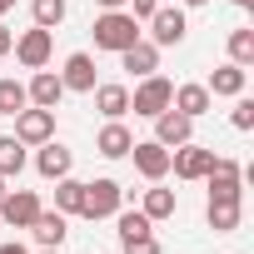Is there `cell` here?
<instances>
[{
  "label": "cell",
  "mask_w": 254,
  "mask_h": 254,
  "mask_svg": "<svg viewBox=\"0 0 254 254\" xmlns=\"http://www.w3.org/2000/svg\"><path fill=\"white\" fill-rule=\"evenodd\" d=\"M10 45H15V35H10L5 25H0V55H10Z\"/></svg>",
  "instance_id": "cell-32"
},
{
  "label": "cell",
  "mask_w": 254,
  "mask_h": 254,
  "mask_svg": "<svg viewBox=\"0 0 254 254\" xmlns=\"http://www.w3.org/2000/svg\"><path fill=\"white\" fill-rule=\"evenodd\" d=\"M90 35H95V50H115V55H120L125 45L140 40V20H135L130 10H105V15H95Z\"/></svg>",
  "instance_id": "cell-1"
},
{
  "label": "cell",
  "mask_w": 254,
  "mask_h": 254,
  "mask_svg": "<svg viewBox=\"0 0 254 254\" xmlns=\"http://www.w3.org/2000/svg\"><path fill=\"white\" fill-rule=\"evenodd\" d=\"M25 95H30V105L55 110V105H60V95H65V85H60V75H55V70H35V75H30V85H25Z\"/></svg>",
  "instance_id": "cell-13"
},
{
  "label": "cell",
  "mask_w": 254,
  "mask_h": 254,
  "mask_svg": "<svg viewBox=\"0 0 254 254\" xmlns=\"http://www.w3.org/2000/svg\"><path fill=\"white\" fill-rule=\"evenodd\" d=\"M70 165H75V155H70L65 145H55V140H45V145H40V155H35V170H40L45 180H65V175H70Z\"/></svg>",
  "instance_id": "cell-15"
},
{
  "label": "cell",
  "mask_w": 254,
  "mask_h": 254,
  "mask_svg": "<svg viewBox=\"0 0 254 254\" xmlns=\"http://www.w3.org/2000/svg\"><path fill=\"white\" fill-rule=\"evenodd\" d=\"M130 145H135V135H130V130H125V125H120V120H110V125H105V130L95 135V150H100L105 160H125V155H130Z\"/></svg>",
  "instance_id": "cell-16"
},
{
  "label": "cell",
  "mask_w": 254,
  "mask_h": 254,
  "mask_svg": "<svg viewBox=\"0 0 254 254\" xmlns=\"http://www.w3.org/2000/svg\"><path fill=\"white\" fill-rule=\"evenodd\" d=\"M40 209H45V204H40L35 190H5V194H0V219H5L10 229H30Z\"/></svg>",
  "instance_id": "cell-3"
},
{
  "label": "cell",
  "mask_w": 254,
  "mask_h": 254,
  "mask_svg": "<svg viewBox=\"0 0 254 254\" xmlns=\"http://www.w3.org/2000/svg\"><path fill=\"white\" fill-rule=\"evenodd\" d=\"M209 199H239V180H244V170L234 165V160H224V155H214V165H209Z\"/></svg>",
  "instance_id": "cell-10"
},
{
  "label": "cell",
  "mask_w": 254,
  "mask_h": 254,
  "mask_svg": "<svg viewBox=\"0 0 254 254\" xmlns=\"http://www.w3.org/2000/svg\"><path fill=\"white\" fill-rule=\"evenodd\" d=\"M204 214H209V229L214 234H229V229H239V214L244 209H239V199H209Z\"/></svg>",
  "instance_id": "cell-21"
},
{
  "label": "cell",
  "mask_w": 254,
  "mask_h": 254,
  "mask_svg": "<svg viewBox=\"0 0 254 254\" xmlns=\"http://www.w3.org/2000/svg\"><path fill=\"white\" fill-rule=\"evenodd\" d=\"M0 194H5V175H0Z\"/></svg>",
  "instance_id": "cell-38"
},
{
  "label": "cell",
  "mask_w": 254,
  "mask_h": 254,
  "mask_svg": "<svg viewBox=\"0 0 254 254\" xmlns=\"http://www.w3.org/2000/svg\"><path fill=\"white\" fill-rule=\"evenodd\" d=\"M209 165H214V150H204V145H194V140H185V145L170 150V170H175V180H204Z\"/></svg>",
  "instance_id": "cell-4"
},
{
  "label": "cell",
  "mask_w": 254,
  "mask_h": 254,
  "mask_svg": "<svg viewBox=\"0 0 254 254\" xmlns=\"http://www.w3.org/2000/svg\"><path fill=\"white\" fill-rule=\"evenodd\" d=\"M90 95H95V110L105 120H120L125 110H130V90H125V85H95Z\"/></svg>",
  "instance_id": "cell-19"
},
{
  "label": "cell",
  "mask_w": 254,
  "mask_h": 254,
  "mask_svg": "<svg viewBox=\"0 0 254 254\" xmlns=\"http://www.w3.org/2000/svg\"><path fill=\"white\" fill-rule=\"evenodd\" d=\"M0 254H30V249H25L20 239H10V244H0Z\"/></svg>",
  "instance_id": "cell-33"
},
{
  "label": "cell",
  "mask_w": 254,
  "mask_h": 254,
  "mask_svg": "<svg viewBox=\"0 0 254 254\" xmlns=\"http://www.w3.org/2000/svg\"><path fill=\"white\" fill-rule=\"evenodd\" d=\"M150 219H170L175 214V190H145V204H140Z\"/></svg>",
  "instance_id": "cell-27"
},
{
  "label": "cell",
  "mask_w": 254,
  "mask_h": 254,
  "mask_svg": "<svg viewBox=\"0 0 254 254\" xmlns=\"http://www.w3.org/2000/svg\"><path fill=\"white\" fill-rule=\"evenodd\" d=\"M229 60H234V65H244V70L254 65V30H249V25L229 30Z\"/></svg>",
  "instance_id": "cell-24"
},
{
  "label": "cell",
  "mask_w": 254,
  "mask_h": 254,
  "mask_svg": "<svg viewBox=\"0 0 254 254\" xmlns=\"http://www.w3.org/2000/svg\"><path fill=\"white\" fill-rule=\"evenodd\" d=\"M185 5H209V0H185Z\"/></svg>",
  "instance_id": "cell-37"
},
{
  "label": "cell",
  "mask_w": 254,
  "mask_h": 254,
  "mask_svg": "<svg viewBox=\"0 0 254 254\" xmlns=\"http://www.w3.org/2000/svg\"><path fill=\"white\" fill-rule=\"evenodd\" d=\"M185 30H190V20H185L180 5H160V10L150 15V45H180Z\"/></svg>",
  "instance_id": "cell-8"
},
{
  "label": "cell",
  "mask_w": 254,
  "mask_h": 254,
  "mask_svg": "<svg viewBox=\"0 0 254 254\" xmlns=\"http://www.w3.org/2000/svg\"><path fill=\"white\" fill-rule=\"evenodd\" d=\"M170 95H175V85H170L165 75H145V80L135 85V95H130V110L145 115V120H155L160 110H170Z\"/></svg>",
  "instance_id": "cell-2"
},
{
  "label": "cell",
  "mask_w": 254,
  "mask_h": 254,
  "mask_svg": "<svg viewBox=\"0 0 254 254\" xmlns=\"http://www.w3.org/2000/svg\"><path fill=\"white\" fill-rule=\"evenodd\" d=\"M10 5H15V0H0V15H5V10H10Z\"/></svg>",
  "instance_id": "cell-36"
},
{
  "label": "cell",
  "mask_w": 254,
  "mask_h": 254,
  "mask_svg": "<svg viewBox=\"0 0 254 254\" xmlns=\"http://www.w3.org/2000/svg\"><path fill=\"white\" fill-rule=\"evenodd\" d=\"M190 135H194V120H190V115H180L175 105L155 115V140H160L165 150H175V145H185Z\"/></svg>",
  "instance_id": "cell-11"
},
{
  "label": "cell",
  "mask_w": 254,
  "mask_h": 254,
  "mask_svg": "<svg viewBox=\"0 0 254 254\" xmlns=\"http://www.w3.org/2000/svg\"><path fill=\"white\" fill-rule=\"evenodd\" d=\"M25 105H30V95L20 80H0V115H20Z\"/></svg>",
  "instance_id": "cell-26"
},
{
  "label": "cell",
  "mask_w": 254,
  "mask_h": 254,
  "mask_svg": "<svg viewBox=\"0 0 254 254\" xmlns=\"http://www.w3.org/2000/svg\"><path fill=\"white\" fill-rule=\"evenodd\" d=\"M80 204H85V185L80 180H55V209L60 214H80Z\"/></svg>",
  "instance_id": "cell-22"
},
{
  "label": "cell",
  "mask_w": 254,
  "mask_h": 254,
  "mask_svg": "<svg viewBox=\"0 0 254 254\" xmlns=\"http://www.w3.org/2000/svg\"><path fill=\"white\" fill-rule=\"evenodd\" d=\"M229 5H239V10H249V5H254V0H229Z\"/></svg>",
  "instance_id": "cell-35"
},
{
  "label": "cell",
  "mask_w": 254,
  "mask_h": 254,
  "mask_svg": "<svg viewBox=\"0 0 254 254\" xmlns=\"http://www.w3.org/2000/svg\"><path fill=\"white\" fill-rule=\"evenodd\" d=\"M60 85L65 90H80V95H90L95 90V60L80 50V55H70L65 60V70H60Z\"/></svg>",
  "instance_id": "cell-14"
},
{
  "label": "cell",
  "mask_w": 254,
  "mask_h": 254,
  "mask_svg": "<svg viewBox=\"0 0 254 254\" xmlns=\"http://www.w3.org/2000/svg\"><path fill=\"white\" fill-rule=\"evenodd\" d=\"M229 120H234V130H254V100H239Z\"/></svg>",
  "instance_id": "cell-29"
},
{
  "label": "cell",
  "mask_w": 254,
  "mask_h": 254,
  "mask_svg": "<svg viewBox=\"0 0 254 254\" xmlns=\"http://www.w3.org/2000/svg\"><path fill=\"white\" fill-rule=\"evenodd\" d=\"M30 15H35V25H40V30H55V25L65 20V0H35Z\"/></svg>",
  "instance_id": "cell-28"
},
{
  "label": "cell",
  "mask_w": 254,
  "mask_h": 254,
  "mask_svg": "<svg viewBox=\"0 0 254 254\" xmlns=\"http://www.w3.org/2000/svg\"><path fill=\"white\" fill-rule=\"evenodd\" d=\"M40 254H60V249H40Z\"/></svg>",
  "instance_id": "cell-39"
},
{
  "label": "cell",
  "mask_w": 254,
  "mask_h": 254,
  "mask_svg": "<svg viewBox=\"0 0 254 254\" xmlns=\"http://www.w3.org/2000/svg\"><path fill=\"white\" fill-rule=\"evenodd\" d=\"M120 204H125V190H120L115 180H95V185H85L80 214H85V219H110V214H120Z\"/></svg>",
  "instance_id": "cell-5"
},
{
  "label": "cell",
  "mask_w": 254,
  "mask_h": 254,
  "mask_svg": "<svg viewBox=\"0 0 254 254\" xmlns=\"http://www.w3.org/2000/svg\"><path fill=\"white\" fill-rule=\"evenodd\" d=\"M125 254H160V239H155V234H140V239L125 244Z\"/></svg>",
  "instance_id": "cell-30"
},
{
  "label": "cell",
  "mask_w": 254,
  "mask_h": 254,
  "mask_svg": "<svg viewBox=\"0 0 254 254\" xmlns=\"http://www.w3.org/2000/svg\"><path fill=\"white\" fill-rule=\"evenodd\" d=\"M30 234H35L45 249H60L70 229H65V214H60V209H40V214H35V224H30Z\"/></svg>",
  "instance_id": "cell-18"
},
{
  "label": "cell",
  "mask_w": 254,
  "mask_h": 254,
  "mask_svg": "<svg viewBox=\"0 0 254 254\" xmlns=\"http://www.w3.org/2000/svg\"><path fill=\"white\" fill-rule=\"evenodd\" d=\"M95 5H100V10H120V5H125V0H95Z\"/></svg>",
  "instance_id": "cell-34"
},
{
  "label": "cell",
  "mask_w": 254,
  "mask_h": 254,
  "mask_svg": "<svg viewBox=\"0 0 254 254\" xmlns=\"http://www.w3.org/2000/svg\"><path fill=\"white\" fill-rule=\"evenodd\" d=\"M170 105L180 110V115H190V120H199L209 105H214V95L204 90V85H175V95H170Z\"/></svg>",
  "instance_id": "cell-17"
},
{
  "label": "cell",
  "mask_w": 254,
  "mask_h": 254,
  "mask_svg": "<svg viewBox=\"0 0 254 254\" xmlns=\"http://www.w3.org/2000/svg\"><path fill=\"white\" fill-rule=\"evenodd\" d=\"M120 65L130 70V75H140V80H145V75H155V70H160V45H150V40L125 45V50H120Z\"/></svg>",
  "instance_id": "cell-12"
},
{
  "label": "cell",
  "mask_w": 254,
  "mask_h": 254,
  "mask_svg": "<svg viewBox=\"0 0 254 254\" xmlns=\"http://www.w3.org/2000/svg\"><path fill=\"white\" fill-rule=\"evenodd\" d=\"M15 140H20V145H45V140H55V110L25 105V110L15 115Z\"/></svg>",
  "instance_id": "cell-6"
},
{
  "label": "cell",
  "mask_w": 254,
  "mask_h": 254,
  "mask_svg": "<svg viewBox=\"0 0 254 254\" xmlns=\"http://www.w3.org/2000/svg\"><path fill=\"white\" fill-rule=\"evenodd\" d=\"M130 155H135V170H140L145 180H165V175H170V150H165L160 140H135Z\"/></svg>",
  "instance_id": "cell-9"
},
{
  "label": "cell",
  "mask_w": 254,
  "mask_h": 254,
  "mask_svg": "<svg viewBox=\"0 0 254 254\" xmlns=\"http://www.w3.org/2000/svg\"><path fill=\"white\" fill-rule=\"evenodd\" d=\"M204 90H209V95H234V100H239V95H244V65H234V60H229V65H219V70L209 75V85H204Z\"/></svg>",
  "instance_id": "cell-20"
},
{
  "label": "cell",
  "mask_w": 254,
  "mask_h": 254,
  "mask_svg": "<svg viewBox=\"0 0 254 254\" xmlns=\"http://www.w3.org/2000/svg\"><path fill=\"white\" fill-rule=\"evenodd\" d=\"M155 10H160V0H130V15L135 20H150Z\"/></svg>",
  "instance_id": "cell-31"
},
{
  "label": "cell",
  "mask_w": 254,
  "mask_h": 254,
  "mask_svg": "<svg viewBox=\"0 0 254 254\" xmlns=\"http://www.w3.org/2000/svg\"><path fill=\"white\" fill-rule=\"evenodd\" d=\"M155 229V219L145 214V209H125L120 214V244H130V239H140V234H150Z\"/></svg>",
  "instance_id": "cell-25"
},
{
  "label": "cell",
  "mask_w": 254,
  "mask_h": 254,
  "mask_svg": "<svg viewBox=\"0 0 254 254\" xmlns=\"http://www.w3.org/2000/svg\"><path fill=\"white\" fill-rule=\"evenodd\" d=\"M50 35H55V30H40V25H35V30H25V35L10 45V50H15V60H20L25 70H45V65H50V50H55V40H50Z\"/></svg>",
  "instance_id": "cell-7"
},
{
  "label": "cell",
  "mask_w": 254,
  "mask_h": 254,
  "mask_svg": "<svg viewBox=\"0 0 254 254\" xmlns=\"http://www.w3.org/2000/svg\"><path fill=\"white\" fill-rule=\"evenodd\" d=\"M25 150H30V145H20L15 135H0V175H5V180L25 170Z\"/></svg>",
  "instance_id": "cell-23"
}]
</instances>
